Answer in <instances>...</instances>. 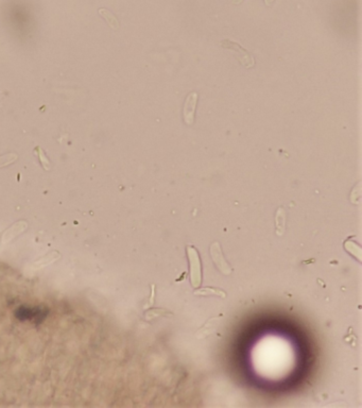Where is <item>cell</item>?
Wrapping results in <instances>:
<instances>
[{"label": "cell", "mask_w": 362, "mask_h": 408, "mask_svg": "<svg viewBox=\"0 0 362 408\" xmlns=\"http://www.w3.org/2000/svg\"><path fill=\"white\" fill-rule=\"evenodd\" d=\"M209 252L212 262H214L217 269L221 272L224 275H230L233 272V267L230 265V263L226 261L221 245L219 242H214L209 247Z\"/></svg>", "instance_id": "6da1fadb"}, {"label": "cell", "mask_w": 362, "mask_h": 408, "mask_svg": "<svg viewBox=\"0 0 362 408\" xmlns=\"http://www.w3.org/2000/svg\"><path fill=\"white\" fill-rule=\"evenodd\" d=\"M186 251L188 254V260H189L191 285L194 288H198L202 282V267L199 253L194 247H187Z\"/></svg>", "instance_id": "7a4b0ae2"}, {"label": "cell", "mask_w": 362, "mask_h": 408, "mask_svg": "<svg viewBox=\"0 0 362 408\" xmlns=\"http://www.w3.org/2000/svg\"><path fill=\"white\" fill-rule=\"evenodd\" d=\"M221 46L226 48V49L234 50V51L237 52L238 53V59H239L240 63L245 67H247V68L254 67V65H255L254 58L251 57V55L248 53V51L246 49H243V48L238 43L233 42V41H231V39H223V41L221 42Z\"/></svg>", "instance_id": "3957f363"}, {"label": "cell", "mask_w": 362, "mask_h": 408, "mask_svg": "<svg viewBox=\"0 0 362 408\" xmlns=\"http://www.w3.org/2000/svg\"><path fill=\"white\" fill-rule=\"evenodd\" d=\"M198 93H190L187 96L183 108V117L186 125L192 126L194 123V113L196 108V102H198Z\"/></svg>", "instance_id": "277c9868"}, {"label": "cell", "mask_w": 362, "mask_h": 408, "mask_svg": "<svg viewBox=\"0 0 362 408\" xmlns=\"http://www.w3.org/2000/svg\"><path fill=\"white\" fill-rule=\"evenodd\" d=\"M27 228H28V223L25 220H20V221L13 223V225L9 229L5 230V232L2 234V237H1L2 244H7V243L12 242L14 238H16L17 236L22 234L23 232L27 230Z\"/></svg>", "instance_id": "5b68a950"}, {"label": "cell", "mask_w": 362, "mask_h": 408, "mask_svg": "<svg viewBox=\"0 0 362 408\" xmlns=\"http://www.w3.org/2000/svg\"><path fill=\"white\" fill-rule=\"evenodd\" d=\"M223 316L222 315H219L218 317H212L209 320H207L206 323L204 324L201 329L198 330V332L195 333V337L198 339H204L208 337L209 335H211L212 333H215V331L217 330L218 327V323H219V320L221 319Z\"/></svg>", "instance_id": "8992f818"}, {"label": "cell", "mask_w": 362, "mask_h": 408, "mask_svg": "<svg viewBox=\"0 0 362 408\" xmlns=\"http://www.w3.org/2000/svg\"><path fill=\"white\" fill-rule=\"evenodd\" d=\"M287 212L285 207L279 206L275 213V233L278 236H282L286 232Z\"/></svg>", "instance_id": "52a82bcc"}, {"label": "cell", "mask_w": 362, "mask_h": 408, "mask_svg": "<svg viewBox=\"0 0 362 408\" xmlns=\"http://www.w3.org/2000/svg\"><path fill=\"white\" fill-rule=\"evenodd\" d=\"M60 258H61V253L59 251H56V250L51 251L48 254L44 255V257H41L39 259H37L33 263V268L37 270V269L47 267V266H49L50 264L58 261Z\"/></svg>", "instance_id": "ba28073f"}, {"label": "cell", "mask_w": 362, "mask_h": 408, "mask_svg": "<svg viewBox=\"0 0 362 408\" xmlns=\"http://www.w3.org/2000/svg\"><path fill=\"white\" fill-rule=\"evenodd\" d=\"M194 295H198V297H210V295H215V297H220V298H226V292L220 288L216 287H203V288H195V290L193 291Z\"/></svg>", "instance_id": "9c48e42d"}, {"label": "cell", "mask_w": 362, "mask_h": 408, "mask_svg": "<svg viewBox=\"0 0 362 408\" xmlns=\"http://www.w3.org/2000/svg\"><path fill=\"white\" fill-rule=\"evenodd\" d=\"M344 249L348 251L353 258H355L359 263H361L362 251L359 244H357L355 241H353L352 238H350L346 242H344Z\"/></svg>", "instance_id": "30bf717a"}, {"label": "cell", "mask_w": 362, "mask_h": 408, "mask_svg": "<svg viewBox=\"0 0 362 408\" xmlns=\"http://www.w3.org/2000/svg\"><path fill=\"white\" fill-rule=\"evenodd\" d=\"M171 317L172 313H170L169 310L165 309V308H153L148 310L146 315H145V319L147 321H152L153 319L156 318H160V317Z\"/></svg>", "instance_id": "8fae6325"}, {"label": "cell", "mask_w": 362, "mask_h": 408, "mask_svg": "<svg viewBox=\"0 0 362 408\" xmlns=\"http://www.w3.org/2000/svg\"><path fill=\"white\" fill-rule=\"evenodd\" d=\"M99 14L107 21L108 26L111 27L112 29L117 30L118 28H119V26H120L119 21H118V19L115 17V15L112 12H109L106 9H99Z\"/></svg>", "instance_id": "7c38bea8"}, {"label": "cell", "mask_w": 362, "mask_h": 408, "mask_svg": "<svg viewBox=\"0 0 362 408\" xmlns=\"http://www.w3.org/2000/svg\"><path fill=\"white\" fill-rule=\"evenodd\" d=\"M34 152H35L36 155H38L39 162H41V164H42L44 169L47 170V171H49V170L51 169V164H50L49 158L46 156V154H45V152L43 151V149H42L41 147H36V149L34 150Z\"/></svg>", "instance_id": "4fadbf2b"}, {"label": "cell", "mask_w": 362, "mask_h": 408, "mask_svg": "<svg viewBox=\"0 0 362 408\" xmlns=\"http://www.w3.org/2000/svg\"><path fill=\"white\" fill-rule=\"evenodd\" d=\"M17 158L18 156L15 153H7V154L0 156V168L13 164L14 162L17 161Z\"/></svg>", "instance_id": "5bb4252c"}, {"label": "cell", "mask_w": 362, "mask_h": 408, "mask_svg": "<svg viewBox=\"0 0 362 408\" xmlns=\"http://www.w3.org/2000/svg\"><path fill=\"white\" fill-rule=\"evenodd\" d=\"M360 182L357 184L356 187H354L353 191H352V196H351V201L354 204H358L360 201V196H361V189H360Z\"/></svg>", "instance_id": "9a60e30c"}, {"label": "cell", "mask_w": 362, "mask_h": 408, "mask_svg": "<svg viewBox=\"0 0 362 408\" xmlns=\"http://www.w3.org/2000/svg\"><path fill=\"white\" fill-rule=\"evenodd\" d=\"M344 340H345V342H348V343H350V345L352 346V347H356V340H357V338H356V336L354 335L352 332H350V334L346 336V337L344 338Z\"/></svg>", "instance_id": "2e32d148"}, {"label": "cell", "mask_w": 362, "mask_h": 408, "mask_svg": "<svg viewBox=\"0 0 362 408\" xmlns=\"http://www.w3.org/2000/svg\"><path fill=\"white\" fill-rule=\"evenodd\" d=\"M275 1V0H265V3L267 6H270L272 5V3Z\"/></svg>", "instance_id": "e0dca14e"}, {"label": "cell", "mask_w": 362, "mask_h": 408, "mask_svg": "<svg viewBox=\"0 0 362 408\" xmlns=\"http://www.w3.org/2000/svg\"><path fill=\"white\" fill-rule=\"evenodd\" d=\"M242 1H243V0H234V1H233V3H234V4H237V5H238V4H240V3L242 2Z\"/></svg>", "instance_id": "ac0fdd59"}]
</instances>
